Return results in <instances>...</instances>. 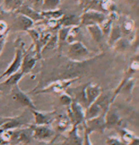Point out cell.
<instances>
[{"instance_id":"cb8c5ba5","label":"cell","mask_w":139,"mask_h":145,"mask_svg":"<svg viewBox=\"0 0 139 145\" xmlns=\"http://www.w3.org/2000/svg\"><path fill=\"white\" fill-rule=\"evenodd\" d=\"M22 5V0H5L4 1V8L8 11H16Z\"/></svg>"},{"instance_id":"4dcf8cb0","label":"cell","mask_w":139,"mask_h":145,"mask_svg":"<svg viewBox=\"0 0 139 145\" xmlns=\"http://www.w3.org/2000/svg\"><path fill=\"white\" fill-rule=\"evenodd\" d=\"M10 29L6 22L3 20H0V35H4V34L8 33Z\"/></svg>"},{"instance_id":"603a6c76","label":"cell","mask_w":139,"mask_h":145,"mask_svg":"<svg viewBox=\"0 0 139 145\" xmlns=\"http://www.w3.org/2000/svg\"><path fill=\"white\" fill-rule=\"evenodd\" d=\"M116 129H117V132L119 134V136H121V140L126 144L131 142L136 137L134 134H132L129 131L125 128H123V127H119Z\"/></svg>"},{"instance_id":"44dd1931","label":"cell","mask_w":139,"mask_h":145,"mask_svg":"<svg viewBox=\"0 0 139 145\" xmlns=\"http://www.w3.org/2000/svg\"><path fill=\"white\" fill-rule=\"evenodd\" d=\"M79 22H80L79 18H77L73 15H67L60 19V25H62L64 27H71L70 26L71 25H75V23L77 25Z\"/></svg>"},{"instance_id":"4316f807","label":"cell","mask_w":139,"mask_h":145,"mask_svg":"<svg viewBox=\"0 0 139 145\" xmlns=\"http://www.w3.org/2000/svg\"><path fill=\"white\" fill-rule=\"evenodd\" d=\"M58 45V37L57 35L52 36L50 38L49 40L48 41V42L46 43V44L45 45L44 47L43 48L41 52L43 51H45L46 50H53Z\"/></svg>"},{"instance_id":"8d00e7d4","label":"cell","mask_w":139,"mask_h":145,"mask_svg":"<svg viewBox=\"0 0 139 145\" xmlns=\"http://www.w3.org/2000/svg\"><path fill=\"white\" fill-rule=\"evenodd\" d=\"M39 145H53L52 142H39Z\"/></svg>"},{"instance_id":"d590c367","label":"cell","mask_w":139,"mask_h":145,"mask_svg":"<svg viewBox=\"0 0 139 145\" xmlns=\"http://www.w3.org/2000/svg\"><path fill=\"white\" fill-rule=\"evenodd\" d=\"M126 145H139V138L138 136H136L131 142L128 143V144H126Z\"/></svg>"},{"instance_id":"ac0fdd59","label":"cell","mask_w":139,"mask_h":145,"mask_svg":"<svg viewBox=\"0 0 139 145\" xmlns=\"http://www.w3.org/2000/svg\"><path fill=\"white\" fill-rule=\"evenodd\" d=\"M87 29L89 31L90 35L96 42L99 43L102 41L103 34L100 29V27L98 25L87 26Z\"/></svg>"},{"instance_id":"83f0119b","label":"cell","mask_w":139,"mask_h":145,"mask_svg":"<svg viewBox=\"0 0 139 145\" xmlns=\"http://www.w3.org/2000/svg\"><path fill=\"white\" fill-rule=\"evenodd\" d=\"M71 28V27H63V28L60 29L59 30L58 35H57L58 44L67 41V37H68L69 33Z\"/></svg>"},{"instance_id":"3957f363","label":"cell","mask_w":139,"mask_h":145,"mask_svg":"<svg viewBox=\"0 0 139 145\" xmlns=\"http://www.w3.org/2000/svg\"><path fill=\"white\" fill-rule=\"evenodd\" d=\"M91 52L80 41L70 43L67 51V56L71 61L82 62L90 60Z\"/></svg>"},{"instance_id":"277c9868","label":"cell","mask_w":139,"mask_h":145,"mask_svg":"<svg viewBox=\"0 0 139 145\" xmlns=\"http://www.w3.org/2000/svg\"><path fill=\"white\" fill-rule=\"evenodd\" d=\"M24 52H25L24 44L20 40L18 41V43L16 44V47L14 58L12 61L9 67L7 68V69L0 75V79H3V77H9L10 75H12V74L20 71Z\"/></svg>"},{"instance_id":"8992f818","label":"cell","mask_w":139,"mask_h":145,"mask_svg":"<svg viewBox=\"0 0 139 145\" xmlns=\"http://www.w3.org/2000/svg\"><path fill=\"white\" fill-rule=\"evenodd\" d=\"M83 123L84 130L90 135L92 132H95L103 134L107 129L105 123V114H102L90 120H85Z\"/></svg>"},{"instance_id":"484cf974","label":"cell","mask_w":139,"mask_h":145,"mask_svg":"<svg viewBox=\"0 0 139 145\" xmlns=\"http://www.w3.org/2000/svg\"><path fill=\"white\" fill-rule=\"evenodd\" d=\"M41 16L43 18H48L51 20L60 18L62 16V13L60 10H51V11H42L41 12Z\"/></svg>"},{"instance_id":"ba28073f","label":"cell","mask_w":139,"mask_h":145,"mask_svg":"<svg viewBox=\"0 0 139 145\" xmlns=\"http://www.w3.org/2000/svg\"><path fill=\"white\" fill-rule=\"evenodd\" d=\"M10 94H11L13 101L18 103L22 106L29 108L31 110L36 109L35 106L33 101L23 91L20 89L18 86V84L12 87Z\"/></svg>"},{"instance_id":"9a60e30c","label":"cell","mask_w":139,"mask_h":145,"mask_svg":"<svg viewBox=\"0 0 139 145\" xmlns=\"http://www.w3.org/2000/svg\"><path fill=\"white\" fill-rule=\"evenodd\" d=\"M33 25V22L31 19L25 16L24 15L18 14V16L14 20L12 28L14 29L15 31H27L29 29H32Z\"/></svg>"},{"instance_id":"5b68a950","label":"cell","mask_w":139,"mask_h":145,"mask_svg":"<svg viewBox=\"0 0 139 145\" xmlns=\"http://www.w3.org/2000/svg\"><path fill=\"white\" fill-rule=\"evenodd\" d=\"M32 138V130L30 126L26 128H18L12 130L10 144L12 145H28Z\"/></svg>"},{"instance_id":"5bb4252c","label":"cell","mask_w":139,"mask_h":145,"mask_svg":"<svg viewBox=\"0 0 139 145\" xmlns=\"http://www.w3.org/2000/svg\"><path fill=\"white\" fill-rule=\"evenodd\" d=\"M83 138L78 134L77 125H72L65 140L60 145H82Z\"/></svg>"},{"instance_id":"e0dca14e","label":"cell","mask_w":139,"mask_h":145,"mask_svg":"<svg viewBox=\"0 0 139 145\" xmlns=\"http://www.w3.org/2000/svg\"><path fill=\"white\" fill-rule=\"evenodd\" d=\"M105 114L102 112V108L97 104L96 102L90 105L85 111V120H90L99 116V115Z\"/></svg>"},{"instance_id":"ffe728a7","label":"cell","mask_w":139,"mask_h":145,"mask_svg":"<svg viewBox=\"0 0 139 145\" xmlns=\"http://www.w3.org/2000/svg\"><path fill=\"white\" fill-rule=\"evenodd\" d=\"M69 123H71V121L69 120L68 117L60 116L56 119V129L59 132H65L69 127Z\"/></svg>"},{"instance_id":"f1b7e54d","label":"cell","mask_w":139,"mask_h":145,"mask_svg":"<svg viewBox=\"0 0 139 145\" xmlns=\"http://www.w3.org/2000/svg\"><path fill=\"white\" fill-rule=\"evenodd\" d=\"M73 101V98L71 96L67 93H62L61 96L60 97V101L62 105L67 106V107L71 104Z\"/></svg>"},{"instance_id":"6da1fadb","label":"cell","mask_w":139,"mask_h":145,"mask_svg":"<svg viewBox=\"0 0 139 145\" xmlns=\"http://www.w3.org/2000/svg\"><path fill=\"white\" fill-rule=\"evenodd\" d=\"M73 90L74 93L73 100L80 104L83 108H86V109L90 105L94 103L102 93L100 86L91 83L75 88Z\"/></svg>"},{"instance_id":"d6a6232c","label":"cell","mask_w":139,"mask_h":145,"mask_svg":"<svg viewBox=\"0 0 139 145\" xmlns=\"http://www.w3.org/2000/svg\"><path fill=\"white\" fill-rule=\"evenodd\" d=\"M8 34V33L4 34V35H0V54H1V51H2V49L3 48V46H4L5 41H6V39Z\"/></svg>"},{"instance_id":"1f68e13d","label":"cell","mask_w":139,"mask_h":145,"mask_svg":"<svg viewBox=\"0 0 139 145\" xmlns=\"http://www.w3.org/2000/svg\"><path fill=\"white\" fill-rule=\"evenodd\" d=\"M82 145H92L90 139V134L84 130V135L83 137V144Z\"/></svg>"},{"instance_id":"30bf717a","label":"cell","mask_w":139,"mask_h":145,"mask_svg":"<svg viewBox=\"0 0 139 145\" xmlns=\"http://www.w3.org/2000/svg\"><path fill=\"white\" fill-rule=\"evenodd\" d=\"M78 78L62 79L53 82L47 88H43L42 90L39 91L37 93H60L68 88L69 86L73 82H75Z\"/></svg>"},{"instance_id":"836d02e7","label":"cell","mask_w":139,"mask_h":145,"mask_svg":"<svg viewBox=\"0 0 139 145\" xmlns=\"http://www.w3.org/2000/svg\"><path fill=\"white\" fill-rule=\"evenodd\" d=\"M29 1L31 4L34 5V6H39V5L42 6L43 0H29Z\"/></svg>"},{"instance_id":"f546056e","label":"cell","mask_w":139,"mask_h":145,"mask_svg":"<svg viewBox=\"0 0 139 145\" xmlns=\"http://www.w3.org/2000/svg\"><path fill=\"white\" fill-rule=\"evenodd\" d=\"M106 144L107 145H126L121 139L117 138L116 137H107L106 138Z\"/></svg>"},{"instance_id":"e575fe53","label":"cell","mask_w":139,"mask_h":145,"mask_svg":"<svg viewBox=\"0 0 139 145\" xmlns=\"http://www.w3.org/2000/svg\"><path fill=\"white\" fill-rule=\"evenodd\" d=\"M11 117H0V127H1L4 123L8 122L10 120Z\"/></svg>"},{"instance_id":"2e32d148","label":"cell","mask_w":139,"mask_h":145,"mask_svg":"<svg viewBox=\"0 0 139 145\" xmlns=\"http://www.w3.org/2000/svg\"><path fill=\"white\" fill-rule=\"evenodd\" d=\"M16 13L24 15L25 16L31 19L33 22L34 21H39V20H41L43 19V16H41L40 13L36 12L35 10L32 9V8L27 6V5H22L16 10Z\"/></svg>"},{"instance_id":"7c38bea8","label":"cell","mask_w":139,"mask_h":145,"mask_svg":"<svg viewBox=\"0 0 139 145\" xmlns=\"http://www.w3.org/2000/svg\"><path fill=\"white\" fill-rule=\"evenodd\" d=\"M31 112L33 116L35 125H50L56 119V113L54 111L44 113L35 109L31 110Z\"/></svg>"},{"instance_id":"8fae6325","label":"cell","mask_w":139,"mask_h":145,"mask_svg":"<svg viewBox=\"0 0 139 145\" xmlns=\"http://www.w3.org/2000/svg\"><path fill=\"white\" fill-rule=\"evenodd\" d=\"M107 19L104 14L98 12L90 11L84 13L81 16L80 23L83 25L89 26L102 24Z\"/></svg>"},{"instance_id":"4fadbf2b","label":"cell","mask_w":139,"mask_h":145,"mask_svg":"<svg viewBox=\"0 0 139 145\" xmlns=\"http://www.w3.org/2000/svg\"><path fill=\"white\" fill-rule=\"evenodd\" d=\"M106 129H117L123 127L122 121L119 118L116 110L109 108L105 114Z\"/></svg>"},{"instance_id":"7a4b0ae2","label":"cell","mask_w":139,"mask_h":145,"mask_svg":"<svg viewBox=\"0 0 139 145\" xmlns=\"http://www.w3.org/2000/svg\"><path fill=\"white\" fill-rule=\"evenodd\" d=\"M32 130V138L39 142H52L56 136V130L50 125H29Z\"/></svg>"},{"instance_id":"d6986e66","label":"cell","mask_w":139,"mask_h":145,"mask_svg":"<svg viewBox=\"0 0 139 145\" xmlns=\"http://www.w3.org/2000/svg\"><path fill=\"white\" fill-rule=\"evenodd\" d=\"M23 73L20 71H18V72H15V73L7 77L6 80L1 83V85L6 86H12V87L15 85H17L18 84L19 81L23 77Z\"/></svg>"},{"instance_id":"d4e9b609","label":"cell","mask_w":139,"mask_h":145,"mask_svg":"<svg viewBox=\"0 0 139 145\" xmlns=\"http://www.w3.org/2000/svg\"><path fill=\"white\" fill-rule=\"evenodd\" d=\"M60 3V0H43V11H51L55 10Z\"/></svg>"},{"instance_id":"9c48e42d","label":"cell","mask_w":139,"mask_h":145,"mask_svg":"<svg viewBox=\"0 0 139 145\" xmlns=\"http://www.w3.org/2000/svg\"><path fill=\"white\" fill-rule=\"evenodd\" d=\"M32 47H30L28 50H25V52H24L21 67L20 69V71L23 73V75L31 72V71L34 68L36 62L38 59L37 54H35V53L36 54V52H33V50H31Z\"/></svg>"},{"instance_id":"7402d4cb","label":"cell","mask_w":139,"mask_h":145,"mask_svg":"<svg viewBox=\"0 0 139 145\" xmlns=\"http://www.w3.org/2000/svg\"><path fill=\"white\" fill-rule=\"evenodd\" d=\"M121 31L119 26H113L111 27L110 31V37L109 39V46H112L113 44H115L117 41L120 39Z\"/></svg>"},{"instance_id":"52a82bcc","label":"cell","mask_w":139,"mask_h":145,"mask_svg":"<svg viewBox=\"0 0 139 145\" xmlns=\"http://www.w3.org/2000/svg\"><path fill=\"white\" fill-rule=\"evenodd\" d=\"M68 118L72 125H79L85 121V111L83 106L77 102L73 101L68 106Z\"/></svg>"}]
</instances>
